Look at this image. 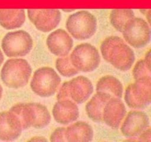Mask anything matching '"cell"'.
I'll return each instance as SVG.
<instances>
[{
    "mask_svg": "<svg viewBox=\"0 0 151 142\" xmlns=\"http://www.w3.org/2000/svg\"><path fill=\"white\" fill-rule=\"evenodd\" d=\"M32 72V67L26 59L11 58L4 62L0 72V77L6 87L16 90L27 84Z\"/></svg>",
    "mask_w": 151,
    "mask_h": 142,
    "instance_id": "cell-1",
    "label": "cell"
},
{
    "mask_svg": "<svg viewBox=\"0 0 151 142\" xmlns=\"http://www.w3.org/2000/svg\"><path fill=\"white\" fill-rule=\"evenodd\" d=\"M66 28L75 39H89L97 30V19L88 10H79L69 16L66 21Z\"/></svg>",
    "mask_w": 151,
    "mask_h": 142,
    "instance_id": "cell-2",
    "label": "cell"
},
{
    "mask_svg": "<svg viewBox=\"0 0 151 142\" xmlns=\"http://www.w3.org/2000/svg\"><path fill=\"white\" fill-rule=\"evenodd\" d=\"M61 82L60 75L51 67H41L34 72L30 88L38 96L48 98L54 96Z\"/></svg>",
    "mask_w": 151,
    "mask_h": 142,
    "instance_id": "cell-3",
    "label": "cell"
},
{
    "mask_svg": "<svg viewBox=\"0 0 151 142\" xmlns=\"http://www.w3.org/2000/svg\"><path fill=\"white\" fill-rule=\"evenodd\" d=\"M1 47L3 53L7 57H23L32 50L33 39L30 34L24 30L10 31L3 37Z\"/></svg>",
    "mask_w": 151,
    "mask_h": 142,
    "instance_id": "cell-4",
    "label": "cell"
},
{
    "mask_svg": "<svg viewBox=\"0 0 151 142\" xmlns=\"http://www.w3.org/2000/svg\"><path fill=\"white\" fill-rule=\"evenodd\" d=\"M124 99L127 106L134 109H144L151 103V77L135 79L125 91Z\"/></svg>",
    "mask_w": 151,
    "mask_h": 142,
    "instance_id": "cell-5",
    "label": "cell"
},
{
    "mask_svg": "<svg viewBox=\"0 0 151 142\" xmlns=\"http://www.w3.org/2000/svg\"><path fill=\"white\" fill-rule=\"evenodd\" d=\"M72 65L83 72H93L100 66V55L95 46L84 42L75 47L69 56Z\"/></svg>",
    "mask_w": 151,
    "mask_h": 142,
    "instance_id": "cell-6",
    "label": "cell"
},
{
    "mask_svg": "<svg viewBox=\"0 0 151 142\" xmlns=\"http://www.w3.org/2000/svg\"><path fill=\"white\" fill-rule=\"evenodd\" d=\"M122 33L125 41L134 48H143L150 42V25L142 18L134 16L125 25Z\"/></svg>",
    "mask_w": 151,
    "mask_h": 142,
    "instance_id": "cell-7",
    "label": "cell"
},
{
    "mask_svg": "<svg viewBox=\"0 0 151 142\" xmlns=\"http://www.w3.org/2000/svg\"><path fill=\"white\" fill-rule=\"evenodd\" d=\"M27 12L29 20L43 33L55 29L61 20V12L58 9H28Z\"/></svg>",
    "mask_w": 151,
    "mask_h": 142,
    "instance_id": "cell-8",
    "label": "cell"
},
{
    "mask_svg": "<svg viewBox=\"0 0 151 142\" xmlns=\"http://www.w3.org/2000/svg\"><path fill=\"white\" fill-rule=\"evenodd\" d=\"M125 116L120 131L127 138H137L144 130L150 127V118L144 111L131 110Z\"/></svg>",
    "mask_w": 151,
    "mask_h": 142,
    "instance_id": "cell-9",
    "label": "cell"
},
{
    "mask_svg": "<svg viewBox=\"0 0 151 142\" xmlns=\"http://www.w3.org/2000/svg\"><path fill=\"white\" fill-rule=\"evenodd\" d=\"M46 44L52 54L62 57L70 53L73 48L74 41L66 30L58 28L49 34L46 40Z\"/></svg>",
    "mask_w": 151,
    "mask_h": 142,
    "instance_id": "cell-10",
    "label": "cell"
},
{
    "mask_svg": "<svg viewBox=\"0 0 151 142\" xmlns=\"http://www.w3.org/2000/svg\"><path fill=\"white\" fill-rule=\"evenodd\" d=\"M135 59L134 50L124 41L114 46L109 54L108 62L118 70L126 72L132 67Z\"/></svg>",
    "mask_w": 151,
    "mask_h": 142,
    "instance_id": "cell-11",
    "label": "cell"
},
{
    "mask_svg": "<svg viewBox=\"0 0 151 142\" xmlns=\"http://www.w3.org/2000/svg\"><path fill=\"white\" fill-rule=\"evenodd\" d=\"M127 113L126 106L119 98L112 96L105 105L103 111V122L108 127L117 130Z\"/></svg>",
    "mask_w": 151,
    "mask_h": 142,
    "instance_id": "cell-12",
    "label": "cell"
},
{
    "mask_svg": "<svg viewBox=\"0 0 151 142\" xmlns=\"http://www.w3.org/2000/svg\"><path fill=\"white\" fill-rule=\"evenodd\" d=\"M52 113L55 121L63 125L77 121L80 115L78 104L72 99L58 100L53 106Z\"/></svg>",
    "mask_w": 151,
    "mask_h": 142,
    "instance_id": "cell-13",
    "label": "cell"
},
{
    "mask_svg": "<svg viewBox=\"0 0 151 142\" xmlns=\"http://www.w3.org/2000/svg\"><path fill=\"white\" fill-rule=\"evenodd\" d=\"M22 127L19 118L12 112H0V141H12L22 135Z\"/></svg>",
    "mask_w": 151,
    "mask_h": 142,
    "instance_id": "cell-14",
    "label": "cell"
},
{
    "mask_svg": "<svg viewBox=\"0 0 151 142\" xmlns=\"http://www.w3.org/2000/svg\"><path fill=\"white\" fill-rule=\"evenodd\" d=\"M70 99L77 104L85 103L94 92V86L89 78L84 75L74 77L68 81Z\"/></svg>",
    "mask_w": 151,
    "mask_h": 142,
    "instance_id": "cell-15",
    "label": "cell"
},
{
    "mask_svg": "<svg viewBox=\"0 0 151 142\" xmlns=\"http://www.w3.org/2000/svg\"><path fill=\"white\" fill-rule=\"evenodd\" d=\"M111 97L112 96L109 93L97 91V93L86 104L85 109L88 118L93 122L98 123V124L103 122L102 115H103V108L108 101Z\"/></svg>",
    "mask_w": 151,
    "mask_h": 142,
    "instance_id": "cell-16",
    "label": "cell"
},
{
    "mask_svg": "<svg viewBox=\"0 0 151 142\" xmlns=\"http://www.w3.org/2000/svg\"><path fill=\"white\" fill-rule=\"evenodd\" d=\"M65 137L69 142H89L94 138V130L88 123L77 121L66 127Z\"/></svg>",
    "mask_w": 151,
    "mask_h": 142,
    "instance_id": "cell-17",
    "label": "cell"
},
{
    "mask_svg": "<svg viewBox=\"0 0 151 142\" xmlns=\"http://www.w3.org/2000/svg\"><path fill=\"white\" fill-rule=\"evenodd\" d=\"M26 20L24 9H0V25L10 30L20 28Z\"/></svg>",
    "mask_w": 151,
    "mask_h": 142,
    "instance_id": "cell-18",
    "label": "cell"
},
{
    "mask_svg": "<svg viewBox=\"0 0 151 142\" xmlns=\"http://www.w3.org/2000/svg\"><path fill=\"white\" fill-rule=\"evenodd\" d=\"M96 91L108 93L113 97L121 99L123 96V85L116 77L114 75H104L97 81Z\"/></svg>",
    "mask_w": 151,
    "mask_h": 142,
    "instance_id": "cell-19",
    "label": "cell"
},
{
    "mask_svg": "<svg viewBox=\"0 0 151 142\" xmlns=\"http://www.w3.org/2000/svg\"><path fill=\"white\" fill-rule=\"evenodd\" d=\"M9 111L13 112L19 118L22 130H26L32 127L34 122V115L29 103L16 104L10 108Z\"/></svg>",
    "mask_w": 151,
    "mask_h": 142,
    "instance_id": "cell-20",
    "label": "cell"
},
{
    "mask_svg": "<svg viewBox=\"0 0 151 142\" xmlns=\"http://www.w3.org/2000/svg\"><path fill=\"white\" fill-rule=\"evenodd\" d=\"M134 16L135 13L131 9H114L110 13L109 20L114 29L122 33L125 25Z\"/></svg>",
    "mask_w": 151,
    "mask_h": 142,
    "instance_id": "cell-21",
    "label": "cell"
},
{
    "mask_svg": "<svg viewBox=\"0 0 151 142\" xmlns=\"http://www.w3.org/2000/svg\"><path fill=\"white\" fill-rule=\"evenodd\" d=\"M32 108L34 115V122L32 127L35 129H43L47 127L51 121V115L48 108L42 104L37 102H29Z\"/></svg>",
    "mask_w": 151,
    "mask_h": 142,
    "instance_id": "cell-22",
    "label": "cell"
},
{
    "mask_svg": "<svg viewBox=\"0 0 151 142\" xmlns=\"http://www.w3.org/2000/svg\"><path fill=\"white\" fill-rule=\"evenodd\" d=\"M55 68L59 74L66 78L73 77L79 72V71L72 65L69 56L59 57L55 61Z\"/></svg>",
    "mask_w": 151,
    "mask_h": 142,
    "instance_id": "cell-23",
    "label": "cell"
},
{
    "mask_svg": "<svg viewBox=\"0 0 151 142\" xmlns=\"http://www.w3.org/2000/svg\"><path fill=\"white\" fill-rule=\"evenodd\" d=\"M121 42H124V40L118 36H110L102 41L100 44V52L105 61H109V54L114 46Z\"/></svg>",
    "mask_w": 151,
    "mask_h": 142,
    "instance_id": "cell-24",
    "label": "cell"
},
{
    "mask_svg": "<svg viewBox=\"0 0 151 142\" xmlns=\"http://www.w3.org/2000/svg\"><path fill=\"white\" fill-rule=\"evenodd\" d=\"M132 74L134 80L143 77H151L150 67L147 66L144 59H140L134 65Z\"/></svg>",
    "mask_w": 151,
    "mask_h": 142,
    "instance_id": "cell-25",
    "label": "cell"
},
{
    "mask_svg": "<svg viewBox=\"0 0 151 142\" xmlns=\"http://www.w3.org/2000/svg\"><path fill=\"white\" fill-rule=\"evenodd\" d=\"M65 131H66V127H60L56 128L50 135V141L52 142L66 141V137H65Z\"/></svg>",
    "mask_w": 151,
    "mask_h": 142,
    "instance_id": "cell-26",
    "label": "cell"
},
{
    "mask_svg": "<svg viewBox=\"0 0 151 142\" xmlns=\"http://www.w3.org/2000/svg\"><path fill=\"white\" fill-rule=\"evenodd\" d=\"M57 100H63V99H71L70 95H69V85L68 81H64L59 88L58 92L56 95Z\"/></svg>",
    "mask_w": 151,
    "mask_h": 142,
    "instance_id": "cell-27",
    "label": "cell"
},
{
    "mask_svg": "<svg viewBox=\"0 0 151 142\" xmlns=\"http://www.w3.org/2000/svg\"><path fill=\"white\" fill-rule=\"evenodd\" d=\"M137 140L142 142H151V130L150 127L144 130L137 137Z\"/></svg>",
    "mask_w": 151,
    "mask_h": 142,
    "instance_id": "cell-28",
    "label": "cell"
},
{
    "mask_svg": "<svg viewBox=\"0 0 151 142\" xmlns=\"http://www.w3.org/2000/svg\"><path fill=\"white\" fill-rule=\"evenodd\" d=\"M29 141H41V142H47L48 141L46 138H44V136H35V137H32V138L29 139Z\"/></svg>",
    "mask_w": 151,
    "mask_h": 142,
    "instance_id": "cell-29",
    "label": "cell"
},
{
    "mask_svg": "<svg viewBox=\"0 0 151 142\" xmlns=\"http://www.w3.org/2000/svg\"><path fill=\"white\" fill-rule=\"evenodd\" d=\"M144 60L145 61V62L147 63V66L149 67H150V60H151V52L150 50H149L147 53H145V56Z\"/></svg>",
    "mask_w": 151,
    "mask_h": 142,
    "instance_id": "cell-30",
    "label": "cell"
},
{
    "mask_svg": "<svg viewBox=\"0 0 151 142\" xmlns=\"http://www.w3.org/2000/svg\"><path fill=\"white\" fill-rule=\"evenodd\" d=\"M150 12H151V10H150V9H148V11H147V14L145 15L146 18H147V22L150 25Z\"/></svg>",
    "mask_w": 151,
    "mask_h": 142,
    "instance_id": "cell-31",
    "label": "cell"
},
{
    "mask_svg": "<svg viewBox=\"0 0 151 142\" xmlns=\"http://www.w3.org/2000/svg\"><path fill=\"white\" fill-rule=\"evenodd\" d=\"M4 54H3V52L1 51V50L0 49V67L2 65L3 62H4Z\"/></svg>",
    "mask_w": 151,
    "mask_h": 142,
    "instance_id": "cell-32",
    "label": "cell"
},
{
    "mask_svg": "<svg viewBox=\"0 0 151 142\" xmlns=\"http://www.w3.org/2000/svg\"><path fill=\"white\" fill-rule=\"evenodd\" d=\"M62 11L65 13H71V12L75 11V9H62Z\"/></svg>",
    "mask_w": 151,
    "mask_h": 142,
    "instance_id": "cell-33",
    "label": "cell"
},
{
    "mask_svg": "<svg viewBox=\"0 0 151 142\" xmlns=\"http://www.w3.org/2000/svg\"><path fill=\"white\" fill-rule=\"evenodd\" d=\"M139 11L141 12V13H142L143 15H145H145L147 14V11H148V10H142V9H140Z\"/></svg>",
    "mask_w": 151,
    "mask_h": 142,
    "instance_id": "cell-34",
    "label": "cell"
},
{
    "mask_svg": "<svg viewBox=\"0 0 151 142\" xmlns=\"http://www.w3.org/2000/svg\"><path fill=\"white\" fill-rule=\"evenodd\" d=\"M2 93H3V88L1 87V85L0 84V100L1 99V96H2Z\"/></svg>",
    "mask_w": 151,
    "mask_h": 142,
    "instance_id": "cell-35",
    "label": "cell"
}]
</instances>
